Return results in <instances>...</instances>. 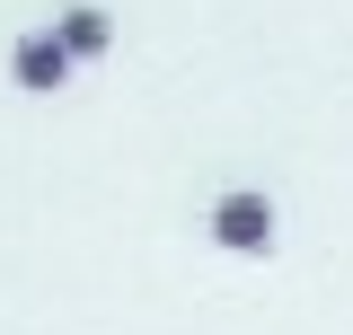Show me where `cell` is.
I'll return each instance as SVG.
<instances>
[{"label":"cell","mask_w":353,"mask_h":335,"mask_svg":"<svg viewBox=\"0 0 353 335\" xmlns=\"http://www.w3.org/2000/svg\"><path fill=\"white\" fill-rule=\"evenodd\" d=\"M53 44L71 53V71H80V62H106V53H115V18H106L97 0H71V9L53 18Z\"/></svg>","instance_id":"obj_3"},{"label":"cell","mask_w":353,"mask_h":335,"mask_svg":"<svg viewBox=\"0 0 353 335\" xmlns=\"http://www.w3.org/2000/svg\"><path fill=\"white\" fill-rule=\"evenodd\" d=\"M9 80L27 88V97H53V88L71 80V53L53 44V27H36V36H18V44H9Z\"/></svg>","instance_id":"obj_2"},{"label":"cell","mask_w":353,"mask_h":335,"mask_svg":"<svg viewBox=\"0 0 353 335\" xmlns=\"http://www.w3.org/2000/svg\"><path fill=\"white\" fill-rule=\"evenodd\" d=\"M203 230H212L221 256H265V247H274V203L239 185V194H221V203H212V221H203Z\"/></svg>","instance_id":"obj_1"}]
</instances>
